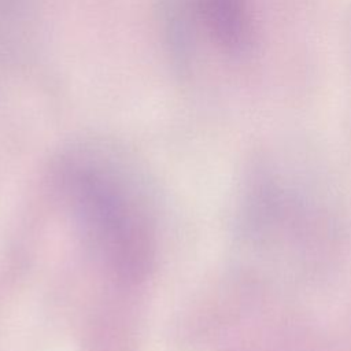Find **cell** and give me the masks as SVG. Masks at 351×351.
<instances>
[{
	"label": "cell",
	"mask_w": 351,
	"mask_h": 351,
	"mask_svg": "<svg viewBox=\"0 0 351 351\" xmlns=\"http://www.w3.org/2000/svg\"><path fill=\"white\" fill-rule=\"evenodd\" d=\"M200 19L211 38L229 52L244 51L251 40L248 0H196Z\"/></svg>",
	"instance_id": "2"
},
{
	"label": "cell",
	"mask_w": 351,
	"mask_h": 351,
	"mask_svg": "<svg viewBox=\"0 0 351 351\" xmlns=\"http://www.w3.org/2000/svg\"><path fill=\"white\" fill-rule=\"evenodd\" d=\"M60 176L82 232L108 270L128 284L144 280L155 259V223L118 154L81 145L63 158Z\"/></svg>",
	"instance_id": "1"
}]
</instances>
